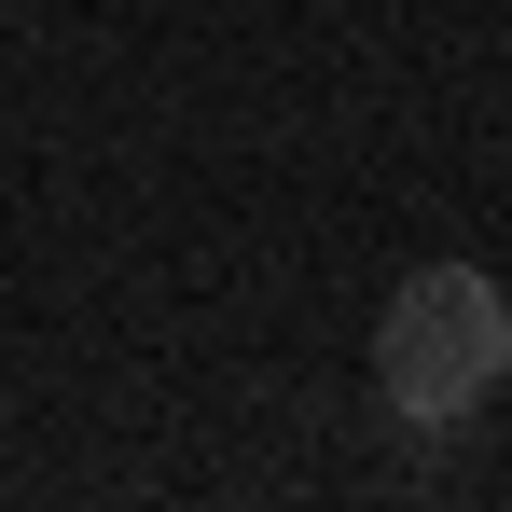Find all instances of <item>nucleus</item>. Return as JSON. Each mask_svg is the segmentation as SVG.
Here are the masks:
<instances>
[{
  "label": "nucleus",
  "mask_w": 512,
  "mask_h": 512,
  "mask_svg": "<svg viewBox=\"0 0 512 512\" xmlns=\"http://www.w3.org/2000/svg\"><path fill=\"white\" fill-rule=\"evenodd\" d=\"M512 374V291L485 263H416L402 291H388V319H374V388H388V416L402 429H457L485 416Z\"/></svg>",
  "instance_id": "nucleus-1"
}]
</instances>
